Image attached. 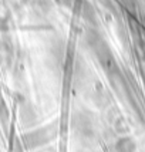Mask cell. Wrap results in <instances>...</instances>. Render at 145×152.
Segmentation results:
<instances>
[{"label":"cell","mask_w":145,"mask_h":152,"mask_svg":"<svg viewBox=\"0 0 145 152\" xmlns=\"http://www.w3.org/2000/svg\"><path fill=\"white\" fill-rule=\"evenodd\" d=\"M115 151L117 152H135L137 151V144L130 137H122V138H119L115 142Z\"/></svg>","instance_id":"obj_1"}]
</instances>
